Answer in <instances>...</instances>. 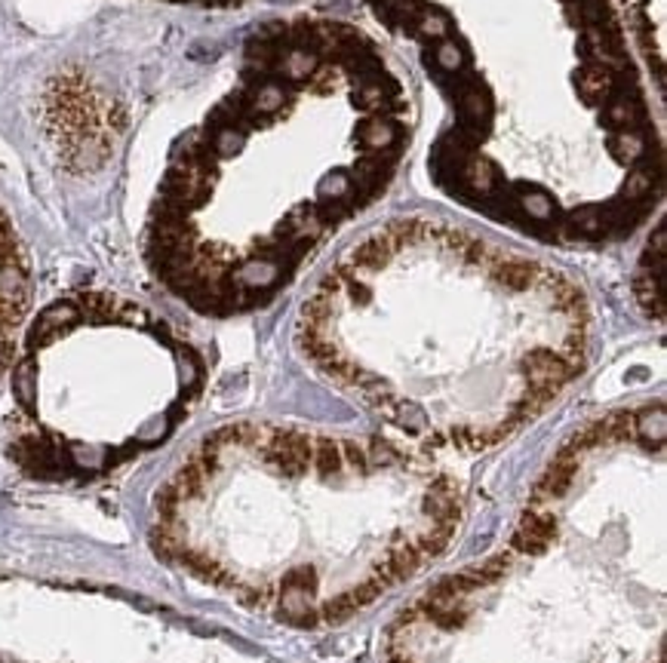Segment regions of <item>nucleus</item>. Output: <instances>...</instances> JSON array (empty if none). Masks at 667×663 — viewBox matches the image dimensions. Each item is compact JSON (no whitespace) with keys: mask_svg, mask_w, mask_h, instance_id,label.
I'll use <instances>...</instances> for the list:
<instances>
[{"mask_svg":"<svg viewBox=\"0 0 667 663\" xmlns=\"http://www.w3.org/2000/svg\"><path fill=\"white\" fill-rule=\"evenodd\" d=\"M204 387V360L133 301L83 292L34 319L13 369L10 455L34 479H92L157 449Z\"/></svg>","mask_w":667,"mask_h":663,"instance_id":"obj_5","label":"nucleus"},{"mask_svg":"<svg viewBox=\"0 0 667 663\" xmlns=\"http://www.w3.org/2000/svg\"><path fill=\"white\" fill-rule=\"evenodd\" d=\"M296 347L418 449L490 451L587 369L594 310L569 274L440 218H394L314 283Z\"/></svg>","mask_w":667,"mask_h":663,"instance_id":"obj_2","label":"nucleus"},{"mask_svg":"<svg viewBox=\"0 0 667 663\" xmlns=\"http://www.w3.org/2000/svg\"><path fill=\"white\" fill-rule=\"evenodd\" d=\"M664 433L662 400L578 427L504 547L394 620L385 663H664Z\"/></svg>","mask_w":667,"mask_h":663,"instance_id":"obj_4","label":"nucleus"},{"mask_svg":"<svg viewBox=\"0 0 667 663\" xmlns=\"http://www.w3.org/2000/svg\"><path fill=\"white\" fill-rule=\"evenodd\" d=\"M415 108L360 28L274 22L160 178L148 261L194 310L250 314L387 191Z\"/></svg>","mask_w":667,"mask_h":663,"instance_id":"obj_1","label":"nucleus"},{"mask_svg":"<svg viewBox=\"0 0 667 663\" xmlns=\"http://www.w3.org/2000/svg\"><path fill=\"white\" fill-rule=\"evenodd\" d=\"M464 491L418 449L243 421L209 433L154 497L157 556L290 627L354 618L437 563Z\"/></svg>","mask_w":667,"mask_h":663,"instance_id":"obj_3","label":"nucleus"}]
</instances>
